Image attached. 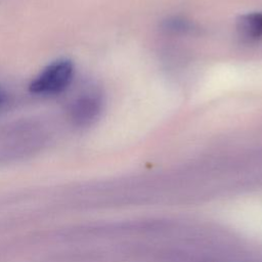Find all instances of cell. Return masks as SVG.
I'll return each instance as SVG.
<instances>
[{"mask_svg":"<svg viewBox=\"0 0 262 262\" xmlns=\"http://www.w3.org/2000/svg\"><path fill=\"white\" fill-rule=\"evenodd\" d=\"M102 100L96 92H86L77 97L70 107V117L77 126H88L99 116Z\"/></svg>","mask_w":262,"mask_h":262,"instance_id":"cell-2","label":"cell"},{"mask_svg":"<svg viewBox=\"0 0 262 262\" xmlns=\"http://www.w3.org/2000/svg\"><path fill=\"white\" fill-rule=\"evenodd\" d=\"M74 66L69 59H58L48 64L30 84V91L39 95L62 92L72 82Z\"/></svg>","mask_w":262,"mask_h":262,"instance_id":"cell-1","label":"cell"},{"mask_svg":"<svg viewBox=\"0 0 262 262\" xmlns=\"http://www.w3.org/2000/svg\"><path fill=\"white\" fill-rule=\"evenodd\" d=\"M239 36L248 41L262 40V12L244 14L236 26Z\"/></svg>","mask_w":262,"mask_h":262,"instance_id":"cell-3","label":"cell"},{"mask_svg":"<svg viewBox=\"0 0 262 262\" xmlns=\"http://www.w3.org/2000/svg\"><path fill=\"white\" fill-rule=\"evenodd\" d=\"M5 98H6L5 92H4V90L2 89V87L0 86V105L5 101Z\"/></svg>","mask_w":262,"mask_h":262,"instance_id":"cell-4","label":"cell"}]
</instances>
